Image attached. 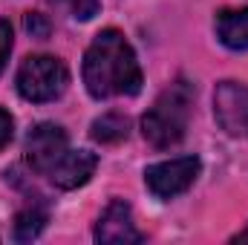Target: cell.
Listing matches in <instances>:
<instances>
[{"mask_svg": "<svg viewBox=\"0 0 248 245\" xmlns=\"http://www.w3.org/2000/svg\"><path fill=\"white\" fill-rule=\"evenodd\" d=\"M84 84L93 98L136 95L141 90V66L119 29H104L90 44L84 55Z\"/></svg>", "mask_w": 248, "mask_h": 245, "instance_id": "obj_1", "label": "cell"}, {"mask_svg": "<svg viewBox=\"0 0 248 245\" xmlns=\"http://www.w3.org/2000/svg\"><path fill=\"white\" fill-rule=\"evenodd\" d=\"M190 104H193V87L187 81L170 84L156 101L153 107L144 113L141 119V133L144 138L156 147V150H168L173 144L182 141L190 119Z\"/></svg>", "mask_w": 248, "mask_h": 245, "instance_id": "obj_2", "label": "cell"}, {"mask_svg": "<svg viewBox=\"0 0 248 245\" xmlns=\"http://www.w3.org/2000/svg\"><path fill=\"white\" fill-rule=\"evenodd\" d=\"M66 84H69V72L63 61L52 55H32L17 69V92L35 104L55 101L66 90Z\"/></svg>", "mask_w": 248, "mask_h": 245, "instance_id": "obj_3", "label": "cell"}, {"mask_svg": "<svg viewBox=\"0 0 248 245\" xmlns=\"http://www.w3.org/2000/svg\"><path fill=\"white\" fill-rule=\"evenodd\" d=\"M202 170V162L196 156H182V159H170V162H159L150 165L144 170V184L153 196L159 199H173L179 193H185L190 184L196 182Z\"/></svg>", "mask_w": 248, "mask_h": 245, "instance_id": "obj_4", "label": "cell"}, {"mask_svg": "<svg viewBox=\"0 0 248 245\" xmlns=\"http://www.w3.org/2000/svg\"><path fill=\"white\" fill-rule=\"evenodd\" d=\"M214 116L219 127L234 136L248 141V87L237 81H222L214 90Z\"/></svg>", "mask_w": 248, "mask_h": 245, "instance_id": "obj_5", "label": "cell"}, {"mask_svg": "<svg viewBox=\"0 0 248 245\" xmlns=\"http://www.w3.org/2000/svg\"><path fill=\"white\" fill-rule=\"evenodd\" d=\"M69 150V141H66V133H63L58 124H38L29 130L26 136V162L32 165V170L49 176L52 168L61 162Z\"/></svg>", "mask_w": 248, "mask_h": 245, "instance_id": "obj_6", "label": "cell"}, {"mask_svg": "<svg viewBox=\"0 0 248 245\" xmlns=\"http://www.w3.org/2000/svg\"><path fill=\"white\" fill-rule=\"evenodd\" d=\"M95 240L107 245L119 243H141V231L133 222V211L124 199H113L107 205V211L101 214L98 225H95Z\"/></svg>", "mask_w": 248, "mask_h": 245, "instance_id": "obj_7", "label": "cell"}, {"mask_svg": "<svg viewBox=\"0 0 248 245\" xmlns=\"http://www.w3.org/2000/svg\"><path fill=\"white\" fill-rule=\"evenodd\" d=\"M95 168H98V156L95 153H90V150H66V156L52 168L49 179L58 187H63V190H72V187H81V184L90 182Z\"/></svg>", "mask_w": 248, "mask_h": 245, "instance_id": "obj_8", "label": "cell"}, {"mask_svg": "<svg viewBox=\"0 0 248 245\" xmlns=\"http://www.w3.org/2000/svg\"><path fill=\"white\" fill-rule=\"evenodd\" d=\"M217 38L228 49H248V9H225L217 15Z\"/></svg>", "mask_w": 248, "mask_h": 245, "instance_id": "obj_9", "label": "cell"}, {"mask_svg": "<svg viewBox=\"0 0 248 245\" xmlns=\"http://www.w3.org/2000/svg\"><path fill=\"white\" fill-rule=\"evenodd\" d=\"M127 130H130V122L124 119L122 113H107V116L93 122L90 136L95 141H101V144H116V141L127 138Z\"/></svg>", "mask_w": 248, "mask_h": 245, "instance_id": "obj_10", "label": "cell"}, {"mask_svg": "<svg viewBox=\"0 0 248 245\" xmlns=\"http://www.w3.org/2000/svg\"><path fill=\"white\" fill-rule=\"evenodd\" d=\"M44 222H46V214L38 211V208H29V211L17 214V219H15V237L20 243H29V240H35L44 231Z\"/></svg>", "mask_w": 248, "mask_h": 245, "instance_id": "obj_11", "label": "cell"}, {"mask_svg": "<svg viewBox=\"0 0 248 245\" xmlns=\"http://www.w3.org/2000/svg\"><path fill=\"white\" fill-rule=\"evenodd\" d=\"M63 3L72 9V15H75L78 20H93V17L98 15V9H101L98 0H63Z\"/></svg>", "mask_w": 248, "mask_h": 245, "instance_id": "obj_12", "label": "cell"}, {"mask_svg": "<svg viewBox=\"0 0 248 245\" xmlns=\"http://www.w3.org/2000/svg\"><path fill=\"white\" fill-rule=\"evenodd\" d=\"M9 52H12V26L6 20H0V72L9 61Z\"/></svg>", "mask_w": 248, "mask_h": 245, "instance_id": "obj_13", "label": "cell"}, {"mask_svg": "<svg viewBox=\"0 0 248 245\" xmlns=\"http://www.w3.org/2000/svg\"><path fill=\"white\" fill-rule=\"evenodd\" d=\"M26 29H29L35 38H46V35H49V23L44 20V15H32V12H29V15H26Z\"/></svg>", "mask_w": 248, "mask_h": 245, "instance_id": "obj_14", "label": "cell"}, {"mask_svg": "<svg viewBox=\"0 0 248 245\" xmlns=\"http://www.w3.org/2000/svg\"><path fill=\"white\" fill-rule=\"evenodd\" d=\"M12 133H15V122L6 110H0V150L12 141Z\"/></svg>", "mask_w": 248, "mask_h": 245, "instance_id": "obj_15", "label": "cell"}, {"mask_svg": "<svg viewBox=\"0 0 248 245\" xmlns=\"http://www.w3.org/2000/svg\"><path fill=\"white\" fill-rule=\"evenodd\" d=\"M237 240H248V231H243V234H240V237H237Z\"/></svg>", "mask_w": 248, "mask_h": 245, "instance_id": "obj_16", "label": "cell"}]
</instances>
